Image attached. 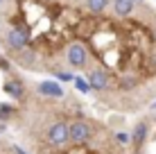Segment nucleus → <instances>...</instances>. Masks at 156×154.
<instances>
[{"mask_svg":"<svg viewBox=\"0 0 156 154\" xmlns=\"http://www.w3.org/2000/svg\"><path fill=\"white\" fill-rule=\"evenodd\" d=\"M63 59H66L68 68H73V70H86L88 63H90V50L82 41H70V43L66 45Z\"/></svg>","mask_w":156,"mask_h":154,"instance_id":"obj_1","label":"nucleus"},{"mask_svg":"<svg viewBox=\"0 0 156 154\" xmlns=\"http://www.w3.org/2000/svg\"><path fill=\"white\" fill-rule=\"evenodd\" d=\"M86 79H88L90 88L98 93H106L113 88V75L106 66H93V68H86Z\"/></svg>","mask_w":156,"mask_h":154,"instance_id":"obj_2","label":"nucleus"},{"mask_svg":"<svg viewBox=\"0 0 156 154\" xmlns=\"http://www.w3.org/2000/svg\"><path fill=\"white\" fill-rule=\"evenodd\" d=\"M93 134H95L93 123H88L84 118L68 123V143L70 145H86V143L93 138Z\"/></svg>","mask_w":156,"mask_h":154,"instance_id":"obj_3","label":"nucleus"},{"mask_svg":"<svg viewBox=\"0 0 156 154\" xmlns=\"http://www.w3.org/2000/svg\"><path fill=\"white\" fill-rule=\"evenodd\" d=\"M5 45L12 52H20L25 48H30V32L20 25H12L7 32H5Z\"/></svg>","mask_w":156,"mask_h":154,"instance_id":"obj_4","label":"nucleus"},{"mask_svg":"<svg viewBox=\"0 0 156 154\" xmlns=\"http://www.w3.org/2000/svg\"><path fill=\"white\" fill-rule=\"evenodd\" d=\"M45 141L50 143L52 147L68 145V123L57 120V123L48 125V129H45Z\"/></svg>","mask_w":156,"mask_h":154,"instance_id":"obj_5","label":"nucleus"},{"mask_svg":"<svg viewBox=\"0 0 156 154\" xmlns=\"http://www.w3.org/2000/svg\"><path fill=\"white\" fill-rule=\"evenodd\" d=\"M147 138H149V118H143L138 120L136 127L131 131V150L133 154H140L147 145Z\"/></svg>","mask_w":156,"mask_h":154,"instance_id":"obj_6","label":"nucleus"},{"mask_svg":"<svg viewBox=\"0 0 156 154\" xmlns=\"http://www.w3.org/2000/svg\"><path fill=\"white\" fill-rule=\"evenodd\" d=\"M2 91L7 93L12 100H16V102H23V100H25V95H27L25 82H23L20 77H16V75H9L7 79H5V84H2Z\"/></svg>","mask_w":156,"mask_h":154,"instance_id":"obj_7","label":"nucleus"},{"mask_svg":"<svg viewBox=\"0 0 156 154\" xmlns=\"http://www.w3.org/2000/svg\"><path fill=\"white\" fill-rule=\"evenodd\" d=\"M36 93L41 95V98H48V100H61L66 91H63V86L55 79H43V82L36 84Z\"/></svg>","mask_w":156,"mask_h":154,"instance_id":"obj_8","label":"nucleus"},{"mask_svg":"<svg viewBox=\"0 0 156 154\" xmlns=\"http://www.w3.org/2000/svg\"><path fill=\"white\" fill-rule=\"evenodd\" d=\"M84 9L93 16H102L106 9H111V0H84Z\"/></svg>","mask_w":156,"mask_h":154,"instance_id":"obj_9","label":"nucleus"},{"mask_svg":"<svg viewBox=\"0 0 156 154\" xmlns=\"http://www.w3.org/2000/svg\"><path fill=\"white\" fill-rule=\"evenodd\" d=\"M16 104L12 102H0V123H9V120L16 118Z\"/></svg>","mask_w":156,"mask_h":154,"instance_id":"obj_10","label":"nucleus"},{"mask_svg":"<svg viewBox=\"0 0 156 154\" xmlns=\"http://www.w3.org/2000/svg\"><path fill=\"white\" fill-rule=\"evenodd\" d=\"M73 86L77 88L79 93H90V91H93V88H90V84H88V79L82 77V75H75V79H73Z\"/></svg>","mask_w":156,"mask_h":154,"instance_id":"obj_11","label":"nucleus"},{"mask_svg":"<svg viewBox=\"0 0 156 154\" xmlns=\"http://www.w3.org/2000/svg\"><path fill=\"white\" fill-rule=\"evenodd\" d=\"M55 77H57V82H73L75 79L70 70H55Z\"/></svg>","mask_w":156,"mask_h":154,"instance_id":"obj_12","label":"nucleus"},{"mask_svg":"<svg viewBox=\"0 0 156 154\" xmlns=\"http://www.w3.org/2000/svg\"><path fill=\"white\" fill-rule=\"evenodd\" d=\"M115 141L120 143V145H131V134H127V131H118L115 134Z\"/></svg>","mask_w":156,"mask_h":154,"instance_id":"obj_13","label":"nucleus"},{"mask_svg":"<svg viewBox=\"0 0 156 154\" xmlns=\"http://www.w3.org/2000/svg\"><path fill=\"white\" fill-rule=\"evenodd\" d=\"M9 68H12V63L5 59V57H0V70H2V73H9Z\"/></svg>","mask_w":156,"mask_h":154,"instance_id":"obj_14","label":"nucleus"},{"mask_svg":"<svg viewBox=\"0 0 156 154\" xmlns=\"http://www.w3.org/2000/svg\"><path fill=\"white\" fill-rule=\"evenodd\" d=\"M14 154H27V152H25V150H23V147H18V145H14Z\"/></svg>","mask_w":156,"mask_h":154,"instance_id":"obj_15","label":"nucleus"},{"mask_svg":"<svg viewBox=\"0 0 156 154\" xmlns=\"http://www.w3.org/2000/svg\"><path fill=\"white\" fill-rule=\"evenodd\" d=\"M7 131V123H0V134H5Z\"/></svg>","mask_w":156,"mask_h":154,"instance_id":"obj_16","label":"nucleus"},{"mask_svg":"<svg viewBox=\"0 0 156 154\" xmlns=\"http://www.w3.org/2000/svg\"><path fill=\"white\" fill-rule=\"evenodd\" d=\"M43 2H55V0H43Z\"/></svg>","mask_w":156,"mask_h":154,"instance_id":"obj_17","label":"nucleus"},{"mask_svg":"<svg viewBox=\"0 0 156 154\" xmlns=\"http://www.w3.org/2000/svg\"><path fill=\"white\" fill-rule=\"evenodd\" d=\"M0 5H2V0H0Z\"/></svg>","mask_w":156,"mask_h":154,"instance_id":"obj_18","label":"nucleus"}]
</instances>
